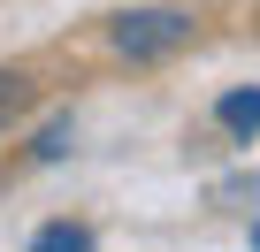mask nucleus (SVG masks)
Masks as SVG:
<instances>
[{
    "instance_id": "obj_1",
    "label": "nucleus",
    "mask_w": 260,
    "mask_h": 252,
    "mask_svg": "<svg viewBox=\"0 0 260 252\" xmlns=\"http://www.w3.org/2000/svg\"><path fill=\"white\" fill-rule=\"evenodd\" d=\"M107 46L122 61H169L191 46V8H130L107 23Z\"/></svg>"
},
{
    "instance_id": "obj_2",
    "label": "nucleus",
    "mask_w": 260,
    "mask_h": 252,
    "mask_svg": "<svg viewBox=\"0 0 260 252\" xmlns=\"http://www.w3.org/2000/svg\"><path fill=\"white\" fill-rule=\"evenodd\" d=\"M214 122H222L230 138H245V146H252V138H260V84L222 92V99H214Z\"/></svg>"
},
{
    "instance_id": "obj_3",
    "label": "nucleus",
    "mask_w": 260,
    "mask_h": 252,
    "mask_svg": "<svg viewBox=\"0 0 260 252\" xmlns=\"http://www.w3.org/2000/svg\"><path fill=\"white\" fill-rule=\"evenodd\" d=\"M31 252H100V237H92L84 222H46V229L31 237Z\"/></svg>"
},
{
    "instance_id": "obj_4",
    "label": "nucleus",
    "mask_w": 260,
    "mask_h": 252,
    "mask_svg": "<svg viewBox=\"0 0 260 252\" xmlns=\"http://www.w3.org/2000/svg\"><path fill=\"white\" fill-rule=\"evenodd\" d=\"M69 146H77V122H69V115H54L46 130H39V146H31V161H39V168H54Z\"/></svg>"
},
{
    "instance_id": "obj_5",
    "label": "nucleus",
    "mask_w": 260,
    "mask_h": 252,
    "mask_svg": "<svg viewBox=\"0 0 260 252\" xmlns=\"http://www.w3.org/2000/svg\"><path fill=\"white\" fill-rule=\"evenodd\" d=\"M23 107H31V77H23V69H0V130H8Z\"/></svg>"
},
{
    "instance_id": "obj_6",
    "label": "nucleus",
    "mask_w": 260,
    "mask_h": 252,
    "mask_svg": "<svg viewBox=\"0 0 260 252\" xmlns=\"http://www.w3.org/2000/svg\"><path fill=\"white\" fill-rule=\"evenodd\" d=\"M252 252H260V222H252Z\"/></svg>"
}]
</instances>
